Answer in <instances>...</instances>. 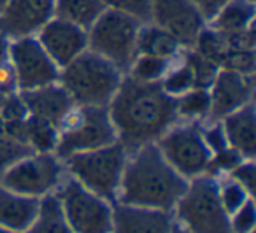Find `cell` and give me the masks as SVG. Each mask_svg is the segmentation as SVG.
Here are the masks:
<instances>
[{"mask_svg": "<svg viewBox=\"0 0 256 233\" xmlns=\"http://www.w3.org/2000/svg\"><path fill=\"white\" fill-rule=\"evenodd\" d=\"M107 109L118 142L128 152L154 144L179 121L176 98L162 90L160 82L139 81L126 74Z\"/></svg>", "mask_w": 256, "mask_h": 233, "instance_id": "cell-1", "label": "cell"}, {"mask_svg": "<svg viewBox=\"0 0 256 233\" xmlns=\"http://www.w3.org/2000/svg\"><path fill=\"white\" fill-rule=\"evenodd\" d=\"M188 182L164 158L156 142L146 144L128 152L116 202L172 212Z\"/></svg>", "mask_w": 256, "mask_h": 233, "instance_id": "cell-2", "label": "cell"}, {"mask_svg": "<svg viewBox=\"0 0 256 233\" xmlns=\"http://www.w3.org/2000/svg\"><path fill=\"white\" fill-rule=\"evenodd\" d=\"M123 72L100 54L86 50L60 68V82L74 98L76 106L107 107L116 95Z\"/></svg>", "mask_w": 256, "mask_h": 233, "instance_id": "cell-3", "label": "cell"}, {"mask_svg": "<svg viewBox=\"0 0 256 233\" xmlns=\"http://www.w3.org/2000/svg\"><path fill=\"white\" fill-rule=\"evenodd\" d=\"M128 160V151L120 142H114L106 148L93 151L74 152L64 158L67 176L78 180L81 186L98 194L104 200H118L121 177Z\"/></svg>", "mask_w": 256, "mask_h": 233, "instance_id": "cell-4", "label": "cell"}, {"mask_svg": "<svg viewBox=\"0 0 256 233\" xmlns=\"http://www.w3.org/2000/svg\"><path fill=\"white\" fill-rule=\"evenodd\" d=\"M172 214L192 233H232L230 216L218 196V177L209 174L190 179Z\"/></svg>", "mask_w": 256, "mask_h": 233, "instance_id": "cell-5", "label": "cell"}, {"mask_svg": "<svg viewBox=\"0 0 256 233\" xmlns=\"http://www.w3.org/2000/svg\"><path fill=\"white\" fill-rule=\"evenodd\" d=\"M142 22L130 14L106 9L88 28V50L109 60L126 74L137 54V36Z\"/></svg>", "mask_w": 256, "mask_h": 233, "instance_id": "cell-6", "label": "cell"}, {"mask_svg": "<svg viewBox=\"0 0 256 233\" xmlns=\"http://www.w3.org/2000/svg\"><path fill=\"white\" fill-rule=\"evenodd\" d=\"M58 130L54 154L62 160L74 152L93 151L118 142L109 109L104 106H76Z\"/></svg>", "mask_w": 256, "mask_h": 233, "instance_id": "cell-7", "label": "cell"}, {"mask_svg": "<svg viewBox=\"0 0 256 233\" xmlns=\"http://www.w3.org/2000/svg\"><path fill=\"white\" fill-rule=\"evenodd\" d=\"M67 177L64 160L54 152H30L0 176V186L32 198L56 193Z\"/></svg>", "mask_w": 256, "mask_h": 233, "instance_id": "cell-8", "label": "cell"}, {"mask_svg": "<svg viewBox=\"0 0 256 233\" xmlns=\"http://www.w3.org/2000/svg\"><path fill=\"white\" fill-rule=\"evenodd\" d=\"M72 233H112V204L67 176L54 193Z\"/></svg>", "mask_w": 256, "mask_h": 233, "instance_id": "cell-9", "label": "cell"}, {"mask_svg": "<svg viewBox=\"0 0 256 233\" xmlns=\"http://www.w3.org/2000/svg\"><path fill=\"white\" fill-rule=\"evenodd\" d=\"M156 146L172 168L184 179L190 180L207 174L212 152L204 140L202 124L178 121L158 138Z\"/></svg>", "mask_w": 256, "mask_h": 233, "instance_id": "cell-10", "label": "cell"}, {"mask_svg": "<svg viewBox=\"0 0 256 233\" xmlns=\"http://www.w3.org/2000/svg\"><path fill=\"white\" fill-rule=\"evenodd\" d=\"M9 62L14 68L20 92H28L60 79V67L46 53L36 36L11 40Z\"/></svg>", "mask_w": 256, "mask_h": 233, "instance_id": "cell-11", "label": "cell"}, {"mask_svg": "<svg viewBox=\"0 0 256 233\" xmlns=\"http://www.w3.org/2000/svg\"><path fill=\"white\" fill-rule=\"evenodd\" d=\"M150 22L170 32L184 50L207 25L193 0H150Z\"/></svg>", "mask_w": 256, "mask_h": 233, "instance_id": "cell-12", "label": "cell"}, {"mask_svg": "<svg viewBox=\"0 0 256 233\" xmlns=\"http://www.w3.org/2000/svg\"><path fill=\"white\" fill-rule=\"evenodd\" d=\"M54 16V0H8L0 11V32L11 40L34 37Z\"/></svg>", "mask_w": 256, "mask_h": 233, "instance_id": "cell-13", "label": "cell"}, {"mask_svg": "<svg viewBox=\"0 0 256 233\" xmlns=\"http://www.w3.org/2000/svg\"><path fill=\"white\" fill-rule=\"evenodd\" d=\"M210 112L209 121H221L234 110L252 102L254 78L220 68L209 88Z\"/></svg>", "mask_w": 256, "mask_h": 233, "instance_id": "cell-14", "label": "cell"}, {"mask_svg": "<svg viewBox=\"0 0 256 233\" xmlns=\"http://www.w3.org/2000/svg\"><path fill=\"white\" fill-rule=\"evenodd\" d=\"M36 37L60 68L88 50V30L56 16H53Z\"/></svg>", "mask_w": 256, "mask_h": 233, "instance_id": "cell-15", "label": "cell"}, {"mask_svg": "<svg viewBox=\"0 0 256 233\" xmlns=\"http://www.w3.org/2000/svg\"><path fill=\"white\" fill-rule=\"evenodd\" d=\"M174 214L158 208L112 204V233H172Z\"/></svg>", "mask_w": 256, "mask_h": 233, "instance_id": "cell-16", "label": "cell"}, {"mask_svg": "<svg viewBox=\"0 0 256 233\" xmlns=\"http://www.w3.org/2000/svg\"><path fill=\"white\" fill-rule=\"evenodd\" d=\"M20 93H22L23 102H25L26 110H28V116L46 120L58 128L62 126V123L67 120V116L76 107V102L70 96V93L58 81Z\"/></svg>", "mask_w": 256, "mask_h": 233, "instance_id": "cell-17", "label": "cell"}, {"mask_svg": "<svg viewBox=\"0 0 256 233\" xmlns=\"http://www.w3.org/2000/svg\"><path fill=\"white\" fill-rule=\"evenodd\" d=\"M230 148L242 158L254 160L256 154V112L254 104L240 107L220 121Z\"/></svg>", "mask_w": 256, "mask_h": 233, "instance_id": "cell-18", "label": "cell"}, {"mask_svg": "<svg viewBox=\"0 0 256 233\" xmlns=\"http://www.w3.org/2000/svg\"><path fill=\"white\" fill-rule=\"evenodd\" d=\"M39 198L0 186V226L16 233H23L34 222L39 210Z\"/></svg>", "mask_w": 256, "mask_h": 233, "instance_id": "cell-19", "label": "cell"}, {"mask_svg": "<svg viewBox=\"0 0 256 233\" xmlns=\"http://www.w3.org/2000/svg\"><path fill=\"white\" fill-rule=\"evenodd\" d=\"M254 12L252 0H226L207 25L223 36H237L254 26Z\"/></svg>", "mask_w": 256, "mask_h": 233, "instance_id": "cell-20", "label": "cell"}, {"mask_svg": "<svg viewBox=\"0 0 256 233\" xmlns=\"http://www.w3.org/2000/svg\"><path fill=\"white\" fill-rule=\"evenodd\" d=\"M184 48L179 40L162 26L146 22L140 25L137 36V54H151V56L176 60Z\"/></svg>", "mask_w": 256, "mask_h": 233, "instance_id": "cell-21", "label": "cell"}, {"mask_svg": "<svg viewBox=\"0 0 256 233\" xmlns=\"http://www.w3.org/2000/svg\"><path fill=\"white\" fill-rule=\"evenodd\" d=\"M23 233H72L56 194L40 198L36 219Z\"/></svg>", "mask_w": 256, "mask_h": 233, "instance_id": "cell-22", "label": "cell"}, {"mask_svg": "<svg viewBox=\"0 0 256 233\" xmlns=\"http://www.w3.org/2000/svg\"><path fill=\"white\" fill-rule=\"evenodd\" d=\"M106 11L100 0H54V16L88 30Z\"/></svg>", "mask_w": 256, "mask_h": 233, "instance_id": "cell-23", "label": "cell"}, {"mask_svg": "<svg viewBox=\"0 0 256 233\" xmlns=\"http://www.w3.org/2000/svg\"><path fill=\"white\" fill-rule=\"evenodd\" d=\"M176 110L179 120L188 123H204L209 120L210 112V95L209 90L193 88L184 95L176 98Z\"/></svg>", "mask_w": 256, "mask_h": 233, "instance_id": "cell-24", "label": "cell"}, {"mask_svg": "<svg viewBox=\"0 0 256 233\" xmlns=\"http://www.w3.org/2000/svg\"><path fill=\"white\" fill-rule=\"evenodd\" d=\"M60 130L53 123L36 116L26 118V144L34 152H54Z\"/></svg>", "mask_w": 256, "mask_h": 233, "instance_id": "cell-25", "label": "cell"}, {"mask_svg": "<svg viewBox=\"0 0 256 233\" xmlns=\"http://www.w3.org/2000/svg\"><path fill=\"white\" fill-rule=\"evenodd\" d=\"M160 86L172 98H178V96L184 95L186 92L195 88V76H193L190 64L182 58V54H179L170 64L168 70L160 79Z\"/></svg>", "mask_w": 256, "mask_h": 233, "instance_id": "cell-26", "label": "cell"}, {"mask_svg": "<svg viewBox=\"0 0 256 233\" xmlns=\"http://www.w3.org/2000/svg\"><path fill=\"white\" fill-rule=\"evenodd\" d=\"M192 50L195 53H198L200 56L207 58L212 64H216L218 67L221 65V62L224 60V56L230 51V44H228L226 37L223 34L216 32L214 28H210L209 25H206L202 28V32L196 36L195 42H193Z\"/></svg>", "mask_w": 256, "mask_h": 233, "instance_id": "cell-27", "label": "cell"}, {"mask_svg": "<svg viewBox=\"0 0 256 233\" xmlns=\"http://www.w3.org/2000/svg\"><path fill=\"white\" fill-rule=\"evenodd\" d=\"M174 60L151 56V54H136L134 62L126 70V76L146 82H160Z\"/></svg>", "mask_w": 256, "mask_h": 233, "instance_id": "cell-28", "label": "cell"}, {"mask_svg": "<svg viewBox=\"0 0 256 233\" xmlns=\"http://www.w3.org/2000/svg\"><path fill=\"white\" fill-rule=\"evenodd\" d=\"M218 196H220L223 208L230 216L238 207H242L249 198H252V194H249L246 191V188H242L230 176H223V177H218Z\"/></svg>", "mask_w": 256, "mask_h": 233, "instance_id": "cell-29", "label": "cell"}, {"mask_svg": "<svg viewBox=\"0 0 256 233\" xmlns=\"http://www.w3.org/2000/svg\"><path fill=\"white\" fill-rule=\"evenodd\" d=\"M182 58L190 64L193 70V76H195V88H204V90H209L210 84H212L214 78L218 76L220 72V67L216 64H212L210 60L207 58L200 56L198 53L192 50V48H186L182 50Z\"/></svg>", "mask_w": 256, "mask_h": 233, "instance_id": "cell-30", "label": "cell"}, {"mask_svg": "<svg viewBox=\"0 0 256 233\" xmlns=\"http://www.w3.org/2000/svg\"><path fill=\"white\" fill-rule=\"evenodd\" d=\"M254 50H249V48H230L228 54L220 65V68H223V70L238 72V74L246 76L254 74Z\"/></svg>", "mask_w": 256, "mask_h": 233, "instance_id": "cell-31", "label": "cell"}, {"mask_svg": "<svg viewBox=\"0 0 256 233\" xmlns=\"http://www.w3.org/2000/svg\"><path fill=\"white\" fill-rule=\"evenodd\" d=\"M30 152H34L23 142H18L14 138L8 137V135H0V176L4 172H8L12 165L23 160L25 156H28Z\"/></svg>", "mask_w": 256, "mask_h": 233, "instance_id": "cell-32", "label": "cell"}, {"mask_svg": "<svg viewBox=\"0 0 256 233\" xmlns=\"http://www.w3.org/2000/svg\"><path fill=\"white\" fill-rule=\"evenodd\" d=\"M242 160H246V158H242V156L238 154L234 148H230V146H228V148L214 152L212 158H210L207 174H209V176H212V177L228 176V174H230L232 170H234L235 166L242 162Z\"/></svg>", "mask_w": 256, "mask_h": 233, "instance_id": "cell-33", "label": "cell"}, {"mask_svg": "<svg viewBox=\"0 0 256 233\" xmlns=\"http://www.w3.org/2000/svg\"><path fill=\"white\" fill-rule=\"evenodd\" d=\"M256 226V207L254 200L249 198L242 207L230 214L232 233H254Z\"/></svg>", "mask_w": 256, "mask_h": 233, "instance_id": "cell-34", "label": "cell"}, {"mask_svg": "<svg viewBox=\"0 0 256 233\" xmlns=\"http://www.w3.org/2000/svg\"><path fill=\"white\" fill-rule=\"evenodd\" d=\"M100 2L106 9L130 14L142 23L150 22V0H100Z\"/></svg>", "mask_w": 256, "mask_h": 233, "instance_id": "cell-35", "label": "cell"}, {"mask_svg": "<svg viewBox=\"0 0 256 233\" xmlns=\"http://www.w3.org/2000/svg\"><path fill=\"white\" fill-rule=\"evenodd\" d=\"M0 116L4 118V121L25 120V118H28V110H26V106L23 102L22 93L16 92L4 96V102L0 106Z\"/></svg>", "mask_w": 256, "mask_h": 233, "instance_id": "cell-36", "label": "cell"}, {"mask_svg": "<svg viewBox=\"0 0 256 233\" xmlns=\"http://www.w3.org/2000/svg\"><path fill=\"white\" fill-rule=\"evenodd\" d=\"M228 176L237 180L242 188H246L249 194L254 193V180H256V165L254 160H242Z\"/></svg>", "mask_w": 256, "mask_h": 233, "instance_id": "cell-37", "label": "cell"}, {"mask_svg": "<svg viewBox=\"0 0 256 233\" xmlns=\"http://www.w3.org/2000/svg\"><path fill=\"white\" fill-rule=\"evenodd\" d=\"M202 135H204V140H206L207 148H209V151L212 152V154L221 151V149L228 148L226 137H224L223 126H221L220 121H209L207 126H202Z\"/></svg>", "mask_w": 256, "mask_h": 233, "instance_id": "cell-38", "label": "cell"}, {"mask_svg": "<svg viewBox=\"0 0 256 233\" xmlns=\"http://www.w3.org/2000/svg\"><path fill=\"white\" fill-rule=\"evenodd\" d=\"M16 92H20V90L14 68H12L11 62H4V64H0V93L2 95H11V93Z\"/></svg>", "mask_w": 256, "mask_h": 233, "instance_id": "cell-39", "label": "cell"}, {"mask_svg": "<svg viewBox=\"0 0 256 233\" xmlns=\"http://www.w3.org/2000/svg\"><path fill=\"white\" fill-rule=\"evenodd\" d=\"M4 134L8 135V137L14 138V140L26 144V118H25V120L6 121ZM26 146H28V144H26Z\"/></svg>", "mask_w": 256, "mask_h": 233, "instance_id": "cell-40", "label": "cell"}, {"mask_svg": "<svg viewBox=\"0 0 256 233\" xmlns=\"http://www.w3.org/2000/svg\"><path fill=\"white\" fill-rule=\"evenodd\" d=\"M193 2H195L196 8L200 9V12L204 14V18L209 22V20L216 14L218 9H220L226 0H193Z\"/></svg>", "mask_w": 256, "mask_h": 233, "instance_id": "cell-41", "label": "cell"}, {"mask_svg": "<svg viewBox=\"0 0 256 233\" xmlns=\"http://www.w3.org/2000/svg\"><path fill=\"white\" fill-rule=\"evenodd\" d=\"M9 51H11V39L0 32V64L9 62Z\"/></svg>", "mask_w": 256, "mask_h": 233, "instance_id": "cell-42", "label": "cell"}, {"mask_svg": "<svg viewBox=\"0 0 256 233\" xmlns=\"http://www.w3.org/2000/svg\"><path fill=\"white\" fill-rule=\"evenodd\" d=\"M172 233H192V232H188V230H186L184 226L179 224V222H174V228H172Z\"/></svg>", "mask_w": 256, "mask_h": 233, "instance_id": "cell-43", "label": "cell"}, {"mask_svg": "<svg viewBox=\"0 0 256 233\" xmlns=\"http://www.w3.org/2000/svg\"><path fill=\"white\" fill-rule=\"evenodd\" d=\"M4 128H6V121L4 118L0 116V135H4Z\"/></svg>", "mask_w": 256, "mask_h": 233, "instance_id": "cell-44", "label": "cell"}, {"mask_svg": "<svg viewBox=\"0 0 256 233\" xmlns=\"http://www.w3.org/2000/svg\"><path fill=\"white\" fill-rule=\"evenodd\" d=\"M0 233H16V232H11V230L4 228V226H0Z\"/></svg>", "mask_w": 256, "mask_h": 233, "instance_id": "cell-45", "label": "cell"}, {"mask_svg": "<svg viewBox=\"0 0 256 233\" xmlns=\"http://www.w3.org/2000/svg\"><path fill=\"white\" fill-rule=\"evenodd\" d=\"M8 4V0H0V11H2V9H4V6Z\"/></svg>", "mask_w": 256, "mask_h": 233, "instance_id": "cell-46", "label": "cell"}, {"mask_svg": "<svg viewBox=\"0 0 256 233\" xmlns=\"http://www.w3.org/2000/svg\"><path fill=\"white\" fill-rule=\"evenodd\" d=\"M4 96L6 95H2V93H0V106H2V102H4Z\"/></svg>", "mask_w": 256, "mask_h": 233, "instance_id": "cell-47", "label": "cell"}, {"mask_svg": "<svg viewBox=\"0 0 256 233\" xmlns=\"http://www.w3.org/2000/svg\"><path fill=\"white\" fill-rule=\"evenodd\" d=\"M252 2H254V0H252Z\"/></svg>", "mask_w": 256, "mask_h": 233, "instance_id": "cell-48", "label": "cell"}]
</instances>
